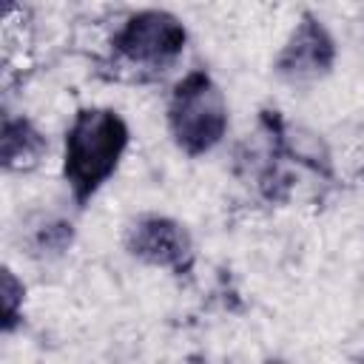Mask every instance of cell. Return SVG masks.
<instances>
[{"mask_svg":"<svg viewBox=\"0 0 364 364\" xmlns=\"http://www.w3.org/2000/svg\"><path fill=\"white\" fill-rule=\"evenodd\" d=\"M131 142V128L119 111L85 105L74 114L65 131L63 176L77 208H85L100 188L117 173Z\"/></svg>","mask_w":364,"mask_h":364,"instance_id":"6da1fadb","label":"cell"},{"mask_svg":"<svg viewBox=\"0 0 364 364\" xmlns=\"http://www.w3.org/2000/svg\"><path fill=\"white\" fill-rule=\"evenodd\" d=\"M168 131L188 156L210 154L228 134V100L205 68L188 71L168 97Z\"/></svg>","mask_w":364,"mask_h":364,"instance_id":"7a4b0ae2","label":"cell"},{"mask_svg":"<svg viewBox=\"0 0 364 364\" xmlns=\"http://www.w3.org/2000/svg\"><path fill=\"white\" fill-rule=\"evenodd\" d=\"M185 43H188L185 23L162 9L134 11L111 40L117 57H122L139 71H154V74L168 71L182 57Z\"/></svg>","mask_w":364,"mask_h":364,"instance_id":"3957f363","label":"cell"},{"mask_svg":"<svg viewBox=\"0 0 364 364\" xmlns=\"http://www.w3.org/2000/svg\"><path fill=\"white\" fill-rule=\"evenodd\" d=\"M122 245L136 262L171 270L173 276H188L196 262L191 230L165 213H139L131 219L125 225Z\"/></svg>","mask_w":364,"mask_h":364,"instance_id":"277c9868","label":"cell"},{"mask_svg":"<svg viewBox=\"0 0 364 364\" xmlns=\"http://www.w3.org/2000/svg\"><path fill=\"white\" fill-rule=\"evenodd\" d=\"M338 48L330 34V28L310 11L299 17L290 37L284 40L282 51L276 54L273 71L279 80L290 85H307L321 77H327L336 65Z\"/></svg>","mask_w":364,"mask_h":364,"instance_id":"5b68a950","label":"cell"},{"mask_svg":"<svg viewBox=\"0 0 364 364\" xmlns=\"http://www.w3.org/2000/svg\"><path fill=\"white\" fill-rule=\"evenodd\" d=\"M48 154L46 134L28 119V117H3L0 131V165L3 171H31L43 162Z\"/></svg>","mask_w":364,"mask_h":364,"instance_id":"8992f818","label":"cell"},{"mask_svg":"<svg viewBox=\"0 0 364 364\" xmlns=\"http://www.w3.org/2000/svg\"><path fill=\"white\" fill-rule=\"evenodd\" d=\"M23 301H26V284L14 276L11 267H3L0 273V330L11 333L23 321Z\"/></svg>","mask_w":364,"mask_h":364,"instance_id":"52a82bcc","label":"cell"},{"mask_svg":"<svg viewBox=\"0 0 364 364\" xmlns=\"http://www.w3.org/2000/svg\"><path fill=\"white\" fill-rule=\"evenodd\" d=\"M71 242H74V228L63 219H54V222H46L37 228L31 247L37 256H60L71 247Z\"/></svg>","mask_w":364,"mask_h":364,"instance_id":"ba28073f","label":"cell"}]
</instances>
